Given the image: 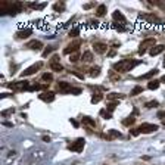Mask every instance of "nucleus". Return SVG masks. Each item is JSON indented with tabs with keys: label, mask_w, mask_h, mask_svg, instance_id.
Instances as JSON below:
<instances>
[{
	"label": "nucleus",
	"mask_w": 165,
	"mask_h": 165,
	"mask_svg": "<svg viewBox=\"0 0 165 165\" xmlns=\"http://www.w3.org/2000/svg\"><path fill=\"white\" fill-rule=\"evenodd\" d=\"M31 30L30 28H27V30H21V31H18L16 33V35H18V38H27V37H30L31 35Z\"/></svg>",
	"instance_id": "obj_16"
},
{
	"label": "nucleus",
	"mask_w": 165,
	"mask_h": 165,
	"mask_svg": "<svg viewBox=\"0 0 165 165\" xmlns=\"http://www.w3.org/2000/svg\"><path fill=\"white\" fill-rule=\"evenodd\" d=\"M100 74V68L99 66H93V68H91V69H90V72H88V75H90V77H97V75H99Z\"/></svg>",
	"instance_id": "obj_20"
},
{
	"label": "nucleus",
	"mask_w": 165,
	"mask_h": 165,
	"mask_svg": "<svg viewBox=\"0 0 165 165\" xmlns=\"http://www.w3.org/2000/svg\"><path fill=\"white\" fill-rule=\"evenodd\" d=\"M109 75H111V80H118V78H120V77H118V75H117V74H115V72H114V71L111 72Z\"/></svg>",
	"instance_id": "obj_43"
},
{
	"label": "nucleus",
	"mask_w": 165,
	"mask_h": 165,
	"mask_svg": "<svg viewBox=\"0 0 165 165\" xmlns=\"http://www.w3.org/2000/svg\"><path fill=\"white\" fill-rule=\"evenodd\" d=\"M134 121H136V118H134V115H131V117H128L127 120H124L122 124H124V125H131V124H134Z\"/></svg>",
	"instance_id": "obj_30"
},
{
	"label": "nucleus",
	"mask_w": 165,
	"mask_h": 165,
	"mask_svg": "<svg viewBox=\"0 0 165 165\" xmlns=\"http://www.w3.org/2000/svg\"><path fill=\"white\" fill-rule=\"evenodd\" d=\"M9 88H12L13 91H22V90H30V83L25 80V81H12L8 84Z\"/></svg>",
	"instance_id": "obj_3"
},
{
	"label": "nucleus",
	"mask_w": 165,
	"mask_h": 165,
	"mask_svg": "<svg viewBox=\"0 0 165 165\" xmlns=\"http://www.w3.org/2000/svg\"><path fill=\"white\" fill-rule=\"evenodd\" d=\"M158 118H162V120H164L165 118V111H159V112H158Z\"/></svg>",
	"instance_id": "obj_42"
},
{
	"label": "nucleus",
	"mask_w": 165,
	"mask_h": 165,
	"mask_svg": "<svg viewBox=\"0 0 165 165\" xmlns=\"http://www.w3.org/2000/svg\"><path fill=\"white\" fill-rule=\"evenodd\" d=\"M122 134L120 131H117V130H109L108 131V139H121Z\"/></svg>",
	"instance_id": "obj_19"
},
{
	"label": "nucleus",
	"mask_w": 165,
	"mask_h": 165,
	"mask_svg": "<svg viewBox=\"0 0 165 165\" xmlns=\"http://www.w3.org/2000/svg\"><path fill=\"white\" fill-rule=\"evenodd\" d=\"M100 115H102V117H105V120H111V118H112V114H111V112H108L106 109H102V111H100Z\"/></svg>",
	"instance_id": "obj_32"
},
{
	"label": "nucleus",
	"mask_w": 165,
	"mask_h": 165,
	"mask_svg": "<svg viewBox=\"0 0 165 165\" xmlns=\"http://www.w3.org/2000/svg\"><path fill=\"white\" fill-rule=\"evenodd\" d=\"M81 59H83V62H91V59H93L91 52H84L83 56H81Z\"/></svg>",
	"instance_id": "obj_22"
},
{
	"label": "nucleus",
	"mask_w": 165,
	"mask_h": 165,
	"mask_svg": "<svg viewBox=\"0 0 165 165\" xmlns=\"http://www.w3.org/2000/svg\"><path fill=\"white\" fill-rule=\"evenodd\" d=\"M43 66V62H37V64H34V65H31V66H28L25 71H22L21 72V77H30V75H33V74H35L40 68Z\"/></svg>",
	"instance_id": "obj_5"
},
{
	"label": "nucleus",
	"mask_w": 165,
	"mask_h": 165,
	"mask_svg": "<svg viewBox=\"0 0 165 165\" xmlns=\"http://www.w3.org/2000/svg\"><path fill=\"white\" fill-rule=\"evenodd\" d=\"M164 125H165V120H164Z\"/></svg>",
	"instance_id": "obj_49"
},
{
	"label": "nucleus",
	"mask_w": 165,
	"mask_h": 165,
	"mask_svg": "<svg viewBox=\"0 0 165 165\" xmlns=\"http://www.w3.org/2000/svg\"><path fill=\"white\" fill-rule=\"evenodd\" d=\"M115 108H117V102H109V103L106 105V111H108V112H111V114L115 111Z\"/></svg>",
	"instance_id": "obj_27"
},
{
	"label": "nucleus",
	"mask_w": 165,
	"mask_h": 165,
	"mask_svg": "<svg viewBox=\"0 0 165 165\" xmlns=\"http://www.w3.org/2000/svg\"><path fill=\"white\" fill-rule=\"evenodd\" d=\"M140 64V61H134V59H122L120 62H117V64H114V71L115 72H128V71H131L134 66H137Z\"/></svg>",
	"instance_id": "obj_1"
},
{
	"label": "nucleus",
	"mask_w": 165,
	"mask_h": 165,
	"mask_svg": "<svg viewBox=\"0 0 165 165\" xmlns=\"http://www.w3.org/2000/svg\"><path fill=\"white\" fill-rule=\"evenodd\" d=\"M102 99H103V96H102L100 93H94V94L91 96V103H99Z\"/></svg>",
	"instance_id": "obj_24"
},
{
	"label": "nucleus",
	"mask_w": 165,
	"mask_h": 165,
	"mask_svg": "<svg viewBox=\"0 0 165 165\" xmlns=\"http://www.w3.org/2000/svg\"><path fill=\"white\" fill-rule=\"evenodd\" d=\"M53 9H55L56 12H59V11H64V9H65V5H64V3H56L55 6H53Z\"/></svg>",
	"instance_id": "obj_34"
},
{
	"label": "nucleus",
	"mask_w": 165,
	"mask_h": 165,
	"mask_svg": "<svg viewBox=\"0 0 165 165\" xmlns=\"http://www.w3.org/2000/svg\"><path fill=\"white\" fill-rule=\"evenodd\" d=\"M112 18H114V19H115L117 22H121L122 25H125V24H127V19H125V16H124V15H122L120 11H115V12H114V13H112Z\"/></svg>",
	"instance_id": "obj_13"
},
{
	"label": "nucleus",
	"mask_w": 165,
	"mask_h": 165,
	"mask_svg": "<svg viewBox=\"0 0 165 165\" xmlns=\"http://www.w3.org/2000/svg\"><path fill=\"white\" fill-rule=\"evenodd\" d=\"M28 6L33 8V9H35V11H41L43 8H46V3H30Z\"/></svg>",
	"instance_id": "obj_21"
},
{
	"label": "nucleus",
	"mask_w": 165,
	"mask_h": 165,
	"mask_svg": "<svg viewBox=\"0 0 165 165\" xmlns=\"http://www.w3.org/2000/svg\"><path fill=\"white\" fill-rule=\"evenodd\" d=\"M159 127L156 124H149V122H143L140 127H139V131L143 133V134H150V133H155Z\"/></svg>",
	"instance_id": "obj_6"
},
{
	"label": "nucleus",
	"mask_w": 165,
	"mask_h": 165,
	"mask_svg": "<svg viewBox=\"0 0 165 165\" xmlns=\"http://www.w3.org/2000/svg\"><path fill=\"white\" fill-rule=\"evenodd\" d=\"M108 44L105 43H94L93 44V50L96 52V53H105V52H108Z\"/></svg>",
	"instance_id": "obj_12"
},
{
	"label": "nucleus",
	"mask_w": 165,
	"mask_h": 165,
	"mask_svg": "<svg viewBox=\"0 0 165 165\" xmlns=\"http://www.w3.org/2000/svg\"><path fill=\"white\" fill-rule=\"evenodd\" d=\"M59 61H61V59H59V56L55 55L53 58H52V61H50V65H53V64H59Z\"/></svg>",
	"instance_id": "obj_39"
},
{
	"label": "nucleus",
	"mask_w": 165,
	"mask_h": 165,
	"mask_svg": "<svg viewBox=\"0 0 165 165\" xmlns=\"http://www.w3.org/2000/svg\"><path fill=\"white\" fill-rule=\"evenodd\" d=\"M140 18H142V19H146L149 24H156V25L162 24V19H159L153 13H144V15H140Z\"/></svg>",
	"instance_id": "obj_8"
},
{
	"label": "nucleus",
	"mask_w": 165,
	"mask_h": 165,
	"mask_svg": "<svg viewBox=\"0 0 165 165\" xmlns=\"http://www.w3.org/2000/svg\"><path fill=\"white\" fill-rule=\"evenodd\" d=\"M159 86H161V81H158V80H150L149 84H147V88H149V90H156V88H159Z\"/></svg>",
	"instance_id": "obj_18"
},
{
	"label": "nucleus",
	"mask_w": 165,
	"mask_h": 165,
	"mask_svg": "<svg viewBox=\"0 0 165 165\" xmlns=\"http://www.w3.org/2000/svg\"><path fill=\"white\" fill-rule=\"evenodd\" d=\"M46 158V152L41 150V149H38V150H33L31 153L28 155V158H27V164L28 165H37L41 159Z\"/></svg>",
	"instance_id": "obj_2"
},
{
	"label": "nucleus",
	"mask_w": 165,
	"mask_h": 165,
	"mask_svg": "<svg viewBox=\"0 0 165 165\" xmlns=\"http://www.w3.org/2000/svg\"><path fill=\"white\" fill-rule=\"evenodd\" d=\"M38 99L43 100V102H53L55 100V93L53 91H44V93H41V94H38Z\"/></svg>",
	"instance_id": "obj_10"
},
{
	"label": "nucleus",
	"mask_w": 165,
	"mask_h": 165,
	"mask_svg": "<svg viewBox=\"0 0 165 165\" xmlns=\"http://www.w3.org/2000/svg\"><path fill=\"white\" fill-rule=\"evenodd\" d=\"M11 114H13V108L12 109H6L2 112V117H8V115H11Z\"/></svg>",
	"instance_id": "obj_40"
},
{
	"label": "nucleus",
	"mask_w": 165,
	"mask_h": 165,
	"mask_svg": "<svg viewBox=\"0 0 165 165\" xmlns=\"http://www.w3.org/2000/svg\"><path fill=\"white\" fill-rule=\"evenodd\" d=\"M155 106H158V102H156V100H150V102L146 103V108H149V109H150V108H155Z\"/></svg>",
	"instance_id": "obj_36"
},
{
	"label": "nucleus",
	"mask_w": 165,
	"mask_h": 165,
	"mask_svg": "<svg viewBox=\"0 0 165 165\" xmlns=\"http://www.w3.org/2000/svg\"><path fill=\"white\" fill-rule=\"evenodd\" d=\"M53 50H55V47H53V46H49V47H46V49H44V52H43V58L49 56V53H52Z\"/></svg>",
	"instance_id": "obj_33"
},
{
	"label": "nucleus",
	"mask_w": 165,
	"mask_h": 165,
	"mask_svg": "<svg viewBox=\"0 0 165 165\" xmlns=\"http://www.w3.org/2000/svg\"><path fill=\"white\" fill-rule=\"evenodd\" d=\"M50 68L56 71V72H61V71H64V66L61 65V64H53V65H50Z\"/></svg>",
	"instance_id": "obj_31"
},
{
	"label": "nucleus",
	"mask_w": 165,
	"mask_h": 165,
	"mask_svg": "<svg viewBox=\"0 0 165 165\" xmlns=\"http://www.w3.org/2000/svg\"><path fill=\"white\" fill-rule=\"evenodd\" d=\"M140 93H143V87H142V86H136V87L131 90V96H137V94H140Z\"/></svg>",
	"instance_id": "obj_25"
},
{
	"label": "nucleus",
	"mask_w": 165,
	"mask_h": 165,
	"mask_svg": "<svg viewBox=\"0 0 165 165\" xmlns=\"http://www.w3.org/2000/svg\"><path fill=\"white\" fill-rule=\"evenodd\" d=\"M41 78H43L44 81H52V80H53V75H52L50 72H46V74H43Z\"/></svg>",
	"instance_id": "obj_35"
},
{
	"label": "nucleus",
	"mask_w": 165,
	"mask_h": 165,
	"mask_svg": "<svg viewBox=\"0 0 165 165\" xmlns=\"http://www.w3.org/2000/svg\"><path fill=\"white\" fill-rule=\"evenodd\" d=\"M78 59H80V55H78V53H72V55L69 56V61H71V62H77Z\"/></svg>",
	"instance_id": "obj_38"
},
{
	"label": "nucleus",
	"mask_w": 165,
	"mask_h": 165,
	"mask_svg": "<svg viewBox=\"0 0 165 165\" xmlns=\"http://www.w3.org/2000/svg\"><path fill=\"white\" fill-rule=\"evenodd\" d=\"M161 83H165V75L162 78H161Z\"/></svg>",
	"instance_id": "obj_48"
},
{
	"label": "nucleus",
	"mask_w": 165,
	"mask_h": 165,
	"mask_svg": "<svg viewBox=\"0 0 165 165\" xmlns=\"http://www.w3.org/2000/svg\"><path fill=\"white\" fill-rule=\"evenodd\" d=\"M47 87V84H34L30 87V91H33V90H43V88Z\"/></svg>",
	"instance_id": "obj_29"
},
{
	"label": "nucleus",
	"mask_w": 165,
	"mask_h": 165,
	"mask_svg": "<svg viewBox=\"0 0 165 165\" xmlns=\"http://www.w3.org/2000/svg\"><path fill=\"white\" fill-rule=\"evenodd\" d=\"M3 125H6V127H12L11 122H3Z\"/></svg>",
	"instance_id": "obj_47"
},
{
	"label": "nucleus",
	"mask_w": 165,
	"mask_h": 165,
	"mask_svg": "<svg viewBox=\"0 0 165 165\" xmlns=\"http://www.w3.org/2000/svg\"><path fill=\"white\" fill-rule=\"evenodd\" d=\"M71 124H72L74 127H78V122L75 121V120H71Z\"/></svg>",
	"instance_id": "obj_45"
},
{
	"label": "nucleus",
	"mask_w": 165,
	"mask_h": 165,
	"mask_svg": "<svg viewBox=\"0 0 165 165\" xmlns=\"http://www.w3.org/2000/svg\"><path fill=\"white\" fill-rule=\"evenodd\" d=\"M84 144H86V140L83 139V137H80V139H77L75 142H72V143L68 146V149L71 150V152H77V153H80L83 149H84Z\"/></svg>",
	"instance_id": "obj_4"
},
{
	"label": "nucleus",
	"mask_w": 165,
	"mask_h": 165,
	"mask_svg": "<svg viewBox=\"0 0 165 165\" xmlns=\"http://www.w3.org/2000/svg\"><path fill=\"white\" fill-rule=\"evenodd\" d=\"M155 44H156V40L155 38H147V40H144V41H142V44H140V49H139V55H144V52L150 47H155Z\"/></svg>",
	"instance_id": "obj_7"
},
{
	"label": "nucleus",
	"mask_w": 165,
	"mask_h": 165,
	"mask_svg": "<svg viewBox=\"0 0 165 165\" xmlns=\"http://www.w3.org/2000/svg\"><path fill=\"white\" fill-rule=\"evenodd\" d=\"M130 134H131V136H139L140 131H139V128H134V130H130Z\"/></svg>",
	"instance_id": "obj_41"
},
{
	"label": "nucleus",
	"mask_w": 165,
	"mask_h": 165,
	"mask_svg": "<svg viewBox=\"0 0 165 165\" xmlns=\"http://www.w3.org/2000/svg\"><path fill=\"white\" fill-rule=\"evenodd\" d=\"M58 87H59V90H61L62 93H72V90H74V87H72L69 83H66V81H59Z\"/></svg>",
	"instance_id": "obj_11"
},
{
	"label": "nucleus",
	"mask_w": 165,
	"mask_h": 165,
	"mask_svg": "<svg viewBox=\"0 0 165 165\" xmlns=\"http://www.w3.org/2000/svg\"><path fill=\"white\" fill-rule=\"evenodd\" d=\"M41 41H38V40H33V41H30V43L27 44V47L28 49H31V50H38V49H41Z\"/></svg>",
	"instance_id": "obj_15"
},
{
	"label": "nucleus",
	"mask_w": 165,
	"mask_h": 165,
	"mask_svg": "<svg viewBox=\"0 0 165 165\" xmlns=\"http://www.w3.org/2000/svg\"><path fill=\"white\" fill-rule=\"evenodd\" d=\"M83 122H84V124H87V125H91V127H94V125H96V121H94V120H91L90 117H84V118H83Z\"/></svg>",
	"instance_id": "obj_26"
},
{
	"label": "nucleus",
	"mask_w": 165,
	"mask_h": 165,
	"mask_svg": "<svg viewBox=\"0 0 165 165\" xmlns=\"http://www.w3.org/2000/svg\"><path fill=\"white\" fill-rule=\"evenodd\" d=\"M93 5H94V3H88V5H84V9H90Z\"/></svg>",
	"instance_id": "obj_44"
},
{
	"label": "nucleus",
	"mask_w": 165,
	"mask_h": 165,
	"mask_svg": "<svg viewBox=\"0 0 165 165\" xmlns=\"http://www.w3.org/2000/svg\"><path fill=\"white\" fill-rule=\"evenodd\" d=\"M81 46V40H77V41H74V43H71L66 49H64V53L65 55H69L71 52H74V53H77V50H78V47Z\"/></svg>",
	"instance_id": "obj_9"
},
{
	"label": "nucleus",
	"mask_w": 165,
	"mask_h": 165,
	"mask_svg": "<svg viewBox=\"0 0 165 165\" xmlns=\"http://www.w3.org/2000/svg\"><path fill=\"white\" fill-rule=\"evenodd\" d=\"M124 96L120 94V93H109L108 94V100H118V99H122Z\"/></svg>",
	"instance_id": "obj_23"
},
{
	"label": "nucleus",
	"mask_w": 165,
	"mask_h": 165,
	"mask_svg": "<svg viewBox=\"0 0 165 165\" xmlns=\"http://www.w3.org/2000/svg\"><path fill=\"white\" fill-rule=\"evenodd\" d=\"M96 12H97V16H103V15L106 13V6H105V5H100Z\"/></svg>",
	"instance_id": "obj_28"
},
{
	"label": "nucleus",
	"mask_w": 165,
	"mask_h": 165,
	"mask_svg": "<svg viewBox=\"0 0 165 165\" xmlns=\"http://www.w3.org/2000/svg\"><path fill=\"white\" fill-rule=\"evenodd\" d=\"M164 66H165V62H164Z\"/></svg>",
	"instance_id": "obj_50"
},
{
	"label": "nucleus",
	"mask_w": 165,
	"mask_h": 165,
	"mask_svg": "<svg viewBox=\"0 0 165 165\" xmlns=\"http://www.w3.org/2000/svg\"><path fill=\"white\" fill-rule=\"evenodd\" d=\"M43 140H44V142H47V143H49V142H50V137H47V136H44V137H43Z\"/></svg>",
	"instance_id": "obj_46"
},
{
	"label": "nucleus",
	"mask_w": 165,
	"mask_h": 165,
	"mask_svg": "<svg viewBox=\"0 0 165 165\" xmlns=\"http://www.w3.org/2000/svg\"><path fill=\"white\" fill-rule=\"evenodd\" d=\"M156 74H158V69L155 68V69H150L147 74H143V75H140V77H139V80H147V78H152L153 75H156Z\"/></svg>",
	"instance_id": "obj_17"
},
{
	"label": "nucleus",
	"mask_w": 165,
	"mask_h": 165,
	"mask_svg": "<svg viewBox=\"0 0 165 165\" xmlns=\"http://www.w3.org/2000/svg\"><path fill=\"white\" fill-rule=\"evenodd\" d=\"M78 34H80V28H74L69 31V37H77Z\"/></svg>",
	"instance_id": "obj_37"
},
{
	"label": "nucleus",
	"mask_w": 165,
	"mask_h": 165,
	"mask_svg": "<svg viewBox=\"0 0 165 165\" xmlns=\"http://www.w3.org/2000/svg\"><path fill=\"white\" fill-rule=\"evenodd\" d=\"M164 50H165V46L158 44V46H155V47H152V49L149 50V55H150V56H158L159 53H162Z\"/></svg>",
	"instance_id": "obj_14"
}]
</instances>
